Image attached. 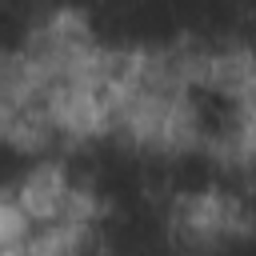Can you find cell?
<instances>
[{"instance_id": "cell-1", "label": "cell", "mask_w": 256, "mask_h": 256, "mask_svg": "<svg viewBox=\"0 0 256 256\" xmlns=\"http://www.w3.org/2000/svg\"><path fill=\"white\" fill-rule=\"evenodd\" d=\"M172 116L180 124V136L188 140H200L224 152H244L248 144V124H252L248 88L224 68L184 72L172 88Z\"/></svg>"}, {"instance_id": "cell-2", "label": "cell", "mask_w": 256, "mask_h": 256, "mask_svg": "<svg viewBox=\"0 0 256 256\" xmlns=\"http://www.w3.org/2000/svg\"><path fill=\"white\" fill-rule=\"evenodd\" d=\"M52 156L16 128H0V208L24 204L48 176Z\"/></svg>"}, {"instance_id": "cell-3", "label": "cell", "mask_w": 256, "mask_h": 256, "mask_svg": "<svg viewBox=\"0 0 256 256\" xmlns=\"http://www.w3.org/2000/svg\"><path fill=\"white\" fill-rule=\"evenodd\" d=\"M40 36H44V16L32 4L0 0V68L28 64L40 48Z\"/></svg>"}]
</instances>
